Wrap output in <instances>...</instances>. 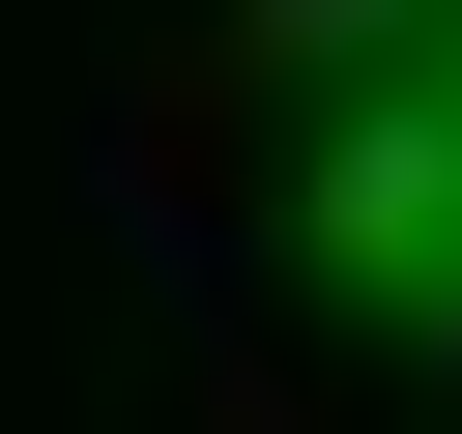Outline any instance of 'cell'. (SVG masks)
<instances>
[{
  "label": "cell",
  "instance_id": "cell-1",
  "mask_svg": "<svg viewBox=\"0 0 462 434\" xmlns=\"http://www.w3.org/2000/svg\"><path fill=\"white\" fill-rule=\"evenodd\" d=\"M346 260H375V318L462 376V0H375V87H346Z\"/></svg>",
  "mask_w": 462,
  "mask_h": 434
}]
</instances>
